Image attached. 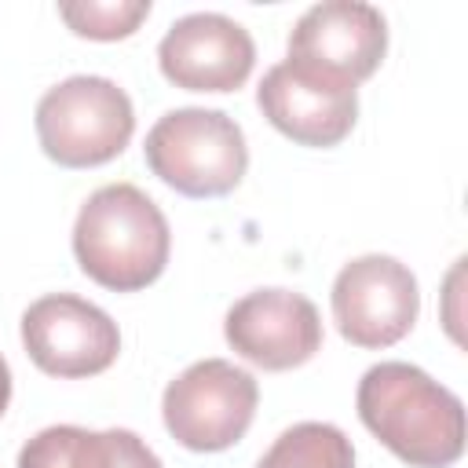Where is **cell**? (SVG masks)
<instances>
[{"label":"cell","instance_id":"10","mask_svg":"<svg viewBox=\"0 0 468 468\" xmlns=\"http://www.w3.org/2000/svg\"><path fill=\"white\" fill-rule=\"evenodd\" d=\"M384 51H388V22L373 4L325 0L296 18L285 58L358 84L377 73Z\"/></svg>","mask_w":468,"mask_h":468},{"label":"cell","instance_id":"11","mask_svg":"<svg viewBox=\"0 0 468 468\" xmlns=\"http://www.w3.org/2000/svg\"><path fill=\"white\" fill-rule=\"evenodd\" d=\"M256 62L249 29L216 11H194L168 26L157 44L161 73L183 91H238Z\"/></svg>","mask_w":468,"mask_h":468},{"label":"cell","instance_id":"12","mask_svg":"<svg viewBox=\"0 0 468 468\" xmlns=\"http://www.w3.org/2000/svg\"><path fill=\"white\" fill-rule=\"evenodd\" d=\"M18 468H117V428L51 424L18 450Z\"/></svg>","mask_w":468,"mask_h":468},{"label":"cell","instance_id":"15","mask_svg":"<svg viewBox=\"0 0 468 468\" xmlns=\"http://www.w3.org/2000/svg\"><path fill=\"white\" fill-rule=\"evenodd\" d=\"M117 468H165V464L135 431L117 428Z\"/></svg>","mask_w":468,"mask_h":468},{"label":"cell","instance_id":"13","mask_svg":"<svg viewBox=\"0 0 468 468\" xmlns=\"http://www.w3.org/2000/svg\"><path fill=\"white\" fill-rule=\"evenodd\" d=\"M256 468H355V446L336 424L300 420L271 442Z\"/></svg>","mask_w":468,"mask_h":468},{"label":"cell","instance_id":"7","mask_svg":"<svg viewBox=\"0 0 468 468\" xmlns=\"http://www.w3.org/2000/svg\"><path fill=\"white\" fill-rule=\"evenodd\" d=\"M22 344L37 369L62 380L106 373L117 362V322L84 296L48 292L22 311Z\"/></svg>","mask_w":468,"mask_h":468},{"label":"cell","instance_id":"16","mask_svg":"<svg viewBox=\"0 0 468 468\" xmlns=\"http://www.w3.org/2000/svg\"><path fill=\"white\" fill-rule=\"evenodd\" d=\"M7 402H11V369H7V362H4V355H0V417H4Z\"/></svg>","mask_w":468,"mask_h":468},{"label":"cell","instance_id":"9","mask_svg":"<svg viewBox=\"0 0 468 468\" xmlns=\"http://www.w3.org/2000/svg\"><path fill=\"white\" fill-rule=\"evenodd\" d=\"M223 336L245 362L282 373L322 351V318L303 292L256 289L227 311Z\"/></svg>","mask_w":468,"mask_h":468},{"label":"cell","instance_id":"1","mask_svg":"<svg viewBox=\"0 0 468 468\" xmlns=\"http://www.w3.org/2000/svg\"><path fill=\"white\" fill-rule=\"evenodd\" d=\"M355 406L362 424L410 468H450L464 453V406L420 366H369Z\"/></svg>","mask_w":468,"mask_h":468},{"label":"cell","instance_id":"8","mask_svg":"<svg viewBox=\"0 0 468 468\" xmlns=\"http://www.w3.org/2000/svg\"><path fill=\"white\" fill-rule=\"evenodd\" d=\"M263 117L300 146H336L358 121V84L300 62H278L256 88Z\"/></svg>","mask_w":468,"mask_h":468},{"label":"cell","instance_id":"3","mask_svg":"<svg viewBox=\"0 0 468 468\" xmlns=\"http://www.w3.org/2000/svg\"><path fill=\"white\" fill-rule=\"evenodd\" d=\"M143 154L150 172L183 197H223L249 168L241 124L205 106H179L157 117Z\"/></svg>","mask_w":468,"mask_h":468},{"label":"cell","instance_id":"6","mask_svg":"<svg viewBox=\"0 0 468 468\" xmlns=\"http://www.w3.org/2000/svg\"><path fill=\"white\" fill-rule=\"evenodd\" d=\"M333 322L355 347L380 351L399 344L420 311L417 278L395 256H358L340 267L333 282Z\"/></svg>","mask_w":468,"mask_h":468},{"label":"cell","instance_id":"2","mask_svg":"<svg viewBox=\"0 0 468 468\" xmlns=\"http://www.w3.org/2000/svg\"><path fill=\"white\" fill-rule=\"evenodd\" d=\"M172 230L150 194L132 183L99 186L77 212L73 256L80 271L113 292H139L161 278Z\"/></svg>","mask_w":468,"mask_h":468},{"label":"cell","instance_id":"14","mask_svg":"<svg viewBox=\"0 0 468 468\" xmlns=\"http://www.w3.org/2000/svg\"><path fill=\"white\" fill-rule=\"evenodd\" d=\"M62 22L88 40H124L150 15V0H66L58 4Z\"/></svg>","mask_w":468,"mask_h":468},{"label":"cell","instance_id":"4","mask_svg":"<svg viewBox=\"0 0 468 468\" xmlns=\"http://www.w3.org/2000/svg\"><path fill=\"white\" fill-rule=\"evenodd\" d=\"M132 132V99L110 77H66L37 102L40 150L62 168H95L113 161L128 146Z\"/></svg>","mask_w":468,"mask_h":468},{"label":"cell","instance_id":"5","mask_svg":"<svg viewBox=\"0 0 468 468\" xmlns=\"http://www.w3.org/2000/svg\"><path fill=\"white\" fill-rule=\"evenodd\" d=\"M260 402V384L249 369L227 358H201L168 380L161 417L168 435L194 453H219L245 439Z\"/></svg>","mask_w":468,"mask_h":468}]
</instances>
